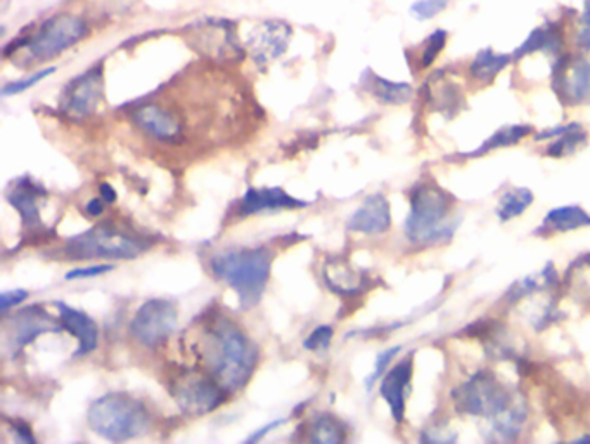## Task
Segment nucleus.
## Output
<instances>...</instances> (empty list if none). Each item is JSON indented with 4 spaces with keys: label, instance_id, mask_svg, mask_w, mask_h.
<instances>
[{
    "label": "nucleus",
    "instance_id": "7c9ffc66",
    "mask_svg": "<svg viewBox=\"0 0 590 444\" xmlns=\"http://www.w3.org/2000/svg\"><path fill=\"white\" fill-rule=\"evenodd\" d=\"M324 280L337 294H357L362 289V278L352 272V269H348L345 264L326 267Z\"/></svg>",
    "mask_w": 590,
    "mask_h": 444
},
{
    "label": "nucleus",
    "instance_id": "f257e3e1",
    "mask_svg": "<svg viewBox=\"0 0 590 444\" xmlns=\"http://www.w3.org/2000/svg\"><path fill=\"white\" fill-rule=\"evenodd\" d=\"M208 368L212 377L227 392L250 382L258 361V351L243 330L227 320H219L208 331Z\"/></svg>",
    "mask_w": 590,
    "mask_h": 444
},
{
    "label": "nucleus",
    "instance_id": "58836bf2",
    "mask_svg": "<svg viewBox=\"0 0 590 444\" xmlns=\"http://www.w3.org/2000/svg\"><path fill=\"white\" fill-rule=\"evenodd\" d=\"M284 422H286L284 418H281V420H274V422H270L269 425H265V427H262V429H258L256 432H253V434H252V436H250L246 441H248V443H256V441H260L262 438H265L267 434H270L274 429H279Z\"/></svg>",
    "mask_w": 590,
    "mask_h": 444
},
{
    "label": "nucleus",
    "instance_id": "a19ab883",
    "mask_svg": "<svg viewBox=\"0 0 590 444\" xmlns=\"http://www.w3.org/2000/svg\"><path fill=\"white\" fill-rule=\"evenodd\" d=\"M99 191H101V198H103L104 202H108V204H112V202L116 200V191H114V188H112V184H108V182H104V184H101V188H99Z\"/></svg>",
    "mask_w": 590,
    "mask_h": 444
},
{
    "label": "nucleus",
    "instance_id": "4be33fe9",
    "mask_svg": "<svg viewBox=\"0 0 590 444\" xmlns=\"http://www.w3.org/2000/svg\"><path fill=\"white\" fill-rule=\"evenodd\" d=\"M445 71L435 73L424 86L426 101L438 112H457L461 106V89L450 80L445 82Z\"/></svg>",
    "mask_w": 590,
    "mask_h": 444
},
{
    "label": "nucleus",
    "instance_id": "79ce46f5",
    "mask_svg": "<svg viewBox=\"0 0 590 444\" xmlns=\"http://www.w3.org/2000/svg\"><path fill=\"white\" fill-rule=\"evenodd\" d=\"M582 25L590 27V0H586V5H584V13H582Z\"/></svg>",
    "mask_w": 590,
    "mask_h": 444
},
{
    "label": "nucleus",
    "instance_id": "c756f323",
    "mask_svg": "<svg viewBox=\"0 0 590 444\" xmlns=\"http://www.w3.org/2000/svg\"><path fill=\"white\" fill-rule=\"evenodd\" d=\"M586 143H587V134L580 127V123H569L568 130H564L561 136L554 138V143H551V147L545 149V155L553 158H562L575 153Z\"/></svg>",
    "mask_w": 590,
    "mask_h": 444
},
{
    "label": "nucleus",
    "instance_id": "1a4fd4ad",
    "mask_svg": "<svg viewBox=\"0 0 590 444\" xmlns=\"http://www.w3.org/2000/svg\"><path fill=\"white\" fill-rule=\"evenodd\" d=\"M225 390L213 377L186 375L173 387V398L179 408L191 416L215 412L225 399Z\"/></svg>",
    "mask_w": 590,
    "mask_h": 444
},
{
    "label": "nucleus",
    "instance_id": "6ab92c4d",
    "mask_svg": "<svg viewBox=\"0 0 590 444\" xmlns=\"http://www.w3.org/2000/svg\"><path fill=\"white\" fill-rule=\"evenodd\" d=\"M590 214L578 205H564L549 210L542 221V226L535 231L542 237L556 233H569L582 228H589Z\"/></svg>",
    "mask_w": 590,
    "mask_h": 444
},
{
    "label": "nucleus",
    "instance_id": "a878e982",
    "mask_svg": "<svg viewBox=\"0 0 590 444\" xmlns=\"http://www.w3.org/2000/svg\"><path fill=\"white\" fill-rule=\"evenodd\" d=\"M534 193L528 188H516L506 191L501 200L499 205L495 208V214L499 217L501 222H509L511 219H516L519 215H523L528 207L534 204Z\"/></svg>",
    "mask_w": 590,
    "mask_h": 444
},
{
    "label": "nucleus",
    "instance_id": "f03ea898",
    "mask_svg": "<svg viewBox=\"0 0 590 444\" xmlns=\"http://www.w3.org/2000/svg\"><path fill=\"white\" fill-rule=\"evenodd\" d=\"M453 198L435 182H421L411 193L405 237L418 247L442 245L453 237L459 217L452 215Z\"/></svg>",
    "mask_w": 590,
    "mask_h": 444
},
{
    "label": "nucleus",
    "instance_id": "4468645a",
    "mask_svg": "<svg viewBox=\"0 0 590 444\" xmlns=\"http://www.w3.org/2000/svg\"><path fill=\"white\" fill-rule=\"evenodd\" d=\"M392 226L390 202L385 195H369L348 219V230L361 235H383Z\"/></svg>",
    "mask_w": 590,
    "mask_h": 444
},
{
    "label": "nucleus",
    "instance_id": "f704fd0d",
    "mask_svg": "<svg viewBox=\"0 0 590 444\" xmlns=\"http://www.w3.org/2000/svg\"><path fill=\"white\" fill-rule=\"evenodd\" d=\"M333 328L328 325L317 326L315 330H312L309 337L303 340V348L307 351H326L329 346H331V340H333Z\"/></svg>",
    "mask_w": 590,
    "mask_h": 444
},
{
    "label": "nucleus",
    "instance_id": "bb28decb",
    "mask_svg": "<svg viewBox=\"0 0 590 444\" xmlns=\"http://www.w3.org/2000/svg\"><path fill=\"white\" fill-rule=\"evenodd\" d=\"M569 271L580 274V276H575V274H569L566 272V278H564V285L566 289L571 292V296L578 300H584V302H590V254H586L582 256L580 259L573 261L571 266H569Z\"/></svg>",
    "mask_w": 590,
    "mask_h": 444
},
{
    "label": "nucleus",
    "instance_id": "aec40b11",
    "mask_svg": "<svg viewBox=\"0 0 590 444\" xmlns=\"http://www.w3.org/2000/svg\"><path fill=\"white\" fill-rule=\"evenodd\" d=\"M562 37L561 29L560 25L549 23L545 27L535 29L527 38L525 42L514 51L512 60H521L528 54L534 53H545L549 56H553L554 60H558L561 56Z\"/></svg>",
    "mask_w": 590,
    "mask_h": 444
},
{
    "label": "nucleus",
    "instance_id": "4c0bfd02",
    "mask_svg": "<svg viewBox=\"0 0 590 444\" xmlns=\"http://www.w3.org/2000/svg\"><path fill=\"white\" fill-rule=\"evenodd\" d=\"M29 298V292L27 290H9V292H2L0 296V309L5 314L11 307H16L20 304H23Z\"/></svg>",
    "mask_w": 590,
    "mask_h": 444
},
{
    "label": "nucleus",
    "instance_id": "a211bd4d",
    "mask_svg": "<svg viewBox=\"0 0 590 444\" xmlns=\"http://www.w3.org/2000/svg\"><path fill=\"white\" fill-rule=\"evenodd\" d=\"M310 205V202L298 200L287 195L281 188H250L241 204L239 212L243 215H253L260 212H272V210H284V208H303Z\"/></svg>",
    "mask_w": 590,
    "mask_h": 444
},
{
    "label": "nucleus",
    "instance_id": "412c9836",
    "mask_svg": "<svg viewBox=\"0 0 590 444\" xmlns=\"http://www.w3.org/2000/svg\"><path fill=\"white\" fill-rule=\"evenodd\" d=\"M40 195H42V189L37 184H33L29 179V180H18L12 186V191L7 195L9 204L18 210L23 224L29 230L38 228L42 224L40 210L37 204Z\"/></svg>",
    "mask_w": 590,
    "mask_h": 444
},
{
    "label": "nucleus",
    "instance_id": "2f4dec72",
    "mask_svg": "<svg viewBox=\"0 0 590 444\" xmlns=\"http://www.w3.org/2000/svg\"><path fill=\"white\" fill-rule=\"evenodd\" d=\"M447 38H449V33L442 29L433 31L426 42H424V49L421 53V68H429L435 60L438 58V54L445 49V44H447Z\"/></svg>",
    "mask_w": 590,
    "mask_h": 444
},
{
    "label": "nucleus",
    "instance_id": "f3484780",
    "mask_svg": "<svg viewBox=\"0 0 590 444\" xmlns=\"http://www.w3.org/2000/svg\"><path fill=\"white\" fill-rule=\"evenodd\" d=\"M54 306L59 311V322L62 328L79 340L77 356L92 353L99 342V328L96 325V322L84 311L70 307L64 302H56Z\"/></svg>",
    "mask_w": 590,
    "mask_h": 444
},
{
    "label": "nucleus",
    "instance_id": "e433bc0d",
    "mask_svg": "<svg viewBox=\"0 0 590 444\" xmlns=\"http://www.w3.org/2000/svg\"><path fill=\"white\" fill-rule=\"evenodd\" d=\"M114 266L112 264H96V266H87V267H75L71 271L66 272V280L68 281H75V280H87V278H97L101 274H106L112 271Z\"/></svg>",
    "mask_w": 590,
    "mask_h": 444
},
{
    "label": "nucleus",
    "instance_id": "6e6552de",
    "mask_svg": "<svg viewBox=\"0 0 590 444\" xmlns=\"http://www.w3.org/2000/svg\"><path fill=\"white\" fill-rule=\"evenodd\" d=\"M179 323L177 307L165 298H151L136 311L130 335L145 348H154L169 339Z\"/></svg>",
    "mask_w": 590,
    "mask_h": 444
},
{
    "label": "nucleus",
    "instance_id": "7ed1b4c3",
    "mask_svg": "<svg viewBox=\"0 0 590 444\" xmlns=\"http://www.w3.org/2000/svg\"><path fill=\"white\" fill-rule=\"evenodd\" d=\"M210 269L236 292L243 309H252L262 300L269 283L272 252L265 247L225 250L212 257Z\"/></svg>",
    "mask_w": 590,
    "mask_h": 444
},
{
    "label": "nucleus",
    "instance_id": "2eb2a0df",
    "mask_svg": "<svg viewBox=\"0 0 590 444\" xmlns=\"http://www.w3.org/2000/svg\"><path fill=\"white\" fill-rule=\"evenodd\" d=\"M414 363L412 357H405L396 363L394 368L383 375L379 385V396L388 405L396 423H402L405 418V399L412 381Z\"/></svg>",
    "mask_w": 590,
    "mask_h": 444
},
{
    "label": "nucleus",
    "instance_id": "b1692460",
    "mask_svg": "<svg viewBox=\"0 0 590 444\" xmlns=\"http://www.w3.org/2000/svg\"><path fill=\"white\" fill-rule=\"evenodd\" d=\"M534 132V129L530 125H507L499 129L495 134H492L478 149L466 153V158H477V156H483L490 151H495L499 148H509L519 141H523L527 136H530Z\"/></svg>",
    "mask_w": 590,
    "mask_h": 444
},
{
    "label": "nucleus",
    "instance_id": "9b49d317",
    "mask_svg": "<svg viewBox=\"0 0 590 444\" xmlns=\"http://www.w3.org/2000/svg\"><path fill=\"white\" fill-rule=\"evenodd\" d=\"M103 70L94 66L77 77L62 96V112L73 119H85L94 113L103 97Z\"/></svg>",
    "mask_w": 590,
    "mask_h": 444
},
{
    "label": "nucleus",
    "instance_id": "f8f14e48",
    "mask_svg": "<svg viewBox=\"0 0 590 444\" xmlns=\"http://www.w3.org/2000/svg\"><path fill=\"white\" fill-rule=\"evenodd\" d=\"M9 328H11L7 331L9 342H11L9 346L14 353L27 348L38 335L64 330L61 322L56 323V320L53 316H49L47 311L37 304L16 313L12 316V320L9 322Z\"/></svg>",
    "mask_w": 590,
    "mask_h": 444
},
{
    "label": "nucleus",
    "instance_id": "c9c22d12",
    "mask_svg": "<svg viewBox=\"0 0 590 444\" xmlns=\"http://www.w3.org/2000/svg\"><path fill=\"white\" fill-rule=\"evenodd\" d=\"M400 351H402V348H400V346H395V348H390V349H386V351H383V353L378 355L376 361H374V370H372V373L367 377V390H370L372 385L376 384V382L386 373V368L390 366V363L394 361L395 357L398 356Z\"/></svg>",
    "mask_w": 590,
    "mask_h": 444
},
{
    "label": "nucleus",
    "instance_id": "9d476101",
    "mask_svg": "<svg viewBox=\"0 0 590 444\" xmlns=\"http://www.w3.org/2000/svg\"><path fill=\"white\" fill-rule=\"evenodd\" d=\"M554 89L566 105H590V60L561 54L553 64Z\"/></svg>",
    "mask_w": 590,
    "mask_h": 444
},
{
    "label": "nucleus",
    "instance_id": "ea45409f",
    "mask_svg": "<svg viewBox=\"0 0 590 444\" xmlns=\"http://www.w3.org/2000/svg\"><path fill=\"white\" fill-rule=\"evenodd\" d=\"M103 202H104L103 198H94V200H90V202L85 205V212H87L88 215H94V217L101 215V214L104 212V204H103Z\"/></svg>",
    "mask_w": 590,
    "mask_h": 444
},
{
    "label": "nucleus",
    "instance_id": "cd10ccee",
    "mask_svg": "<svg viewBox=\"0 0 590 444\" xmlns=\"http://www.w3.org/2000/svg\"><path fill=\"white\" fill-rule=\"evenodd\" d=\"M372 94L388 105H405L412 97V88L407 82H390L378 75H372L370 80Z\"/></svg>",
    "mask_w": 590,
    "mask_h": 444
},
{
    "label": "nucleus",
    "instance_id": "ddd939ff",
    "mask_svg": "<svg viewBox=\"0 0 590 444\" xmlns=\"http://www.w3.org/2000/svg\"><path fill=\"white\" fill-rule=\"evenodd\" d=\"M134 120L142 130L163 143H177L182 138L180 115L160 103H145L134 112Z\"/></svg>",
    "mask_w": 590,
    "mask_h": 444
},
{
    "label": "nucleus",
    "instance_id": "c85d7f7f",
    "mask_svg": "<svg viewBox=\"0 0 590 444\" xmlns=\"http://www.w3.org/2000/svg\"><path fill=\"white\" fill-rule=\"evenodd\" d=\"M525 422H527V408H525V405L516 403L507 412L494 418L492 431L497 436H501V440L509 441V440H514L521 432Z\"/></svg>",
    "mask_w": 590,
    "mask_h": 444
},
{
    "label": "nucleus",
    "instance_id": "39448f33",
    "mask_svg": "<svg viewBox=\"0 0 590 444\" xmlns=\"http://www.w3.org/2000/svg\"><path fill=\"white\" fill-rule=\"evenodd\" d=\"M147 243L108 224L96 226L79 237L70 238L64 252L70 259H136L147 250Z\"/></svg>",
    "mask_w": 590,
    "mask_h": 444
},
{
    "label": "nucleus",
    "instance_id": "20e7f679",
    "mask_svg": "<svg viewBox=\"0 0 590 444\" xmlns=\"http://www.w3.org/2000/svg\"><path fill=\"white\" fill-rule=\"evenodd\" d=\"M87 423L106 441L123 443L149 432L151 415L139 399L123 392H110L90 405Z\"/></svg>",
    "mask_w": 590,
    "mask_h": 444
},
{
    "label": "nucleus",
    "instance_id": "dca6fc26",
    "mask_svg": "<svg viewBox=\"0 0 590 444\" xmlns=\"http://www.w3.org/2000/svg\"><path fill=\"white\" fill-rule=\"evenodd\" d=\"M291 29L281 21H269L250 38L252 56L258 64H267L282 56L287 49Z\"/></svg>",
    "mask_w": 590,
    "mask_h": 444
},
{
    "label": "nucleus",
    "instance_id": "423d86ee",
    "mask_svg": "<svg viewBox=\"0 0 590 444\" xmlns=\"http://www.w3.org/2000/svg\"><path fill=\"white\" fill-rule=\"evenodd\" d=\"M453 406L459 414L497 418L512 406V394L492 372L481 370L470 381L452 390Z\"/></svg>",
    "mask_w": 590,
    "mask_h": 444
},
{
    "label": "nucleus",
    "instance_id": "0eeeda50",
    "mask_svg": "<svg viewBox=\"0 0 590 444\" xmlns=\"http://www.w3.org/2000/svg\"><path fill=\"white\" fill-rule=\"evenodd\" d=\"M87 35L84 20L75 14H57L49 18L38 30L29 35L27 42L14 46L25 49L29 61L53 60L66 49L79 44Z\"/></svg>",
    "mask_w": 590,
    "mask_h": 444
},
{
    "label": "nucleus",
    "instance_id": "473e14b6",
    "mask_svg": "<svg viewBox=\"0 0 590 444\" xmlns=\"http://www.w3.org/2000/svg\"><path fill=\"white\" fill-rule=\"evenodd\" d=\"M56 66H49V68H44V70H38L37 73L29 75L27 79H21V80H16V82H11V84H5L2 88V96H16V94H21L25 90L31 89L33 86H37L38 82L46 80L47 77H51L53 73H56Z\"/></svg>",
    "mask_w": 590,
    "mask_h": 444
},
{
    "label": "nucleus",
    "instance_id": "72a5a7b5",
    "mask_svg": "<svg viewBox=\"0 0 590 444\" xmlns=\"http://www.w3.org/2000/svg\"><path fill=\"white\" fill-rule=\"evenodd\" d=\"M449 5V0H416L411 5V14L420 21H429L442 14Z\"/></svg>",
    "mask_w": 590,
    "mask_h": 444
},
{
    "label": "nucleus",
    "instance_id": "5701e85b",
    "mask_svg": "<svg viewBox=\"0 0 590 444\" xmlns=\"http://www.w3.org/2000/svg\"><path fill=\"white\" fill-rule=\"evenodd\" d=\"M511 54H497L494 49H481L470 64V75L483 86L494 82V79L511 63Z\"/></svg>",
    "mask_w": 590,
    "mask_h": 444
},
{
    "label": "nucleus",
    "instance_id": "393cba45",
    "mask_svg": "<svg viewBox=\"0 0 590 444\" xmlns=\"http://www.w3.org/2000/svg\"><path fill=\"white\" fill-rule=\"evenodd\" d=\"M309 440L312 443L337 444L343 443L346 438L345 425L337 416L328 414L315 415L310 422Z\"/></svg>",
    "mask_w": 590,
    "mask_h": 444
}]
</instances>
